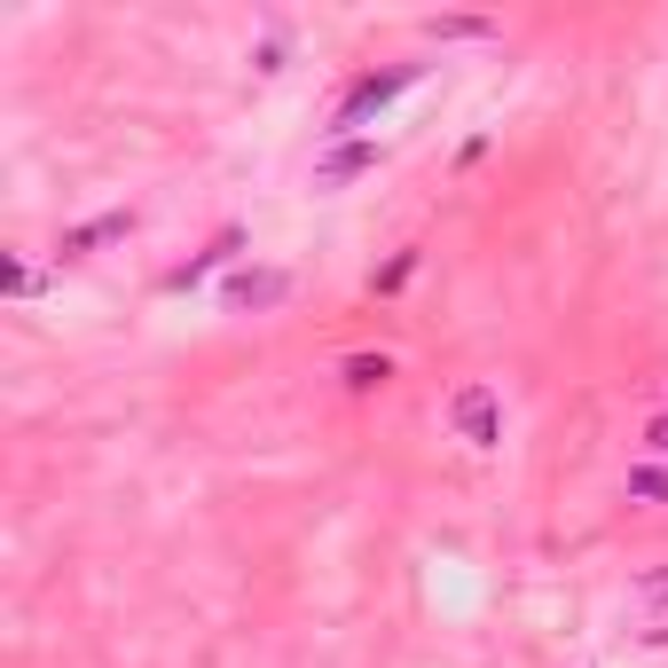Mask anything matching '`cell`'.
I'll return each mask as SVG.
<instances>
[{
  "mask_svg": "<svg viewBox=\"0 0 668 668\" xmlns=\"http://www.w3.org/2000/svg\"><path fill=\"white\" fill-rule=\"evenodd\" d=\"M9 291H16V299H31V291H40V276H31L24 260H9Z\"/></svg>",
  "mask_w": 668,
  "mask_h": 668,
  "instance_id": "cell-10",
  "label": "cell"
},
{
  "mask_svg": "<svg viewBox=\"0 0 668 668\" xmlns=\"http://www.w3.org/2000/svg\"><path fill=\"white\" fill-rule=\"evenodd\" d=\"M638 597H645V606H668V575H645V582H638Z\"/></svg>",
  "mask_w": 668,
  "mask_h": 668,
  "instance_id": "cell-12",
  "label": "cell"
},
{
  "mask_svg": "<svg viewBox=\"0 0 668 668\" xmlns=\"http://www.w3.org/2000/svg\"><path fill=\"white\" fill-rule=\"evenodd\" d=\"M118 237H134V213L79 220V228H63V260H79V252H94V244H118Z\"/></svg>",
  "mask_w": 668,
  "mask_h": 668,
  "instance_id": "cell-5",
  "label": "cell"
},
{
  "mask_svg": "<svg viewBox=\"0 0 668 668\" xmlns=\"http://www.w3.org/2000/svg\"><path fill=\"white\" fill-rule=\"evenodd\" d=\"M339 378H346L354 393H370V386L393 378V362H386V354H346V362H339Z\"/></svg>",
  "mask_w": 668,
  "mask_h": 668,
  "instance_id": "cell-7",
  "label": "cell"
},
{
  "mask_svg": "<svg viewBox=\"0 0 668 668\" xmlns=\"http://www.w3.org/2000/svg\"><path fill=\"white\" fill-rule=\"evenodd\" d=\"M409 276H417V244H409V252H393V260L378 267V276H370V291H401Z\"/></svg>",
  "mask_w": 668,
  "mask_h": 668,
  "instance_id": "cell-9",
  "label": "cell"
},
{
  "mask_svg": "<svg viewBox=\"0 0 668 668\" xmlns=\"http://www.w3.org/2000/svg\"><path fill=\"white\" fill-rule=\"evenodd\" d=\"M645 449H653V456H668V409H660V417L645 425Z\"/></svg>",
  "mask_w": 668,
  "mask_h": 668,
  "instance_id": "cell-11",
  "label": "cell"
},
{
  "mask_svg": "<svg viewBox=\"0 0 668 668\" xmlns=\"http://www.w3.org/2000/svg\"><path fill=\"white\" fill-rule=\"evenodd\" d=\"M378 157H386L378 142H339V150H330V157L315 165V181H323V189H339V181H354V174H370Z\"/></svg>",
  "mask_w": 668,
  "mask_h": 668,
  "instance_id": "cell-4",
  "label": "cell"
},
{
  "mask_svg": "<svg viewBox=\"0 0 668 668\" xmlns=\"http://www.w3.org/2000/svg\"><path fill=\"white\" fill-rule=\"evenodd\" d=\"M291 299V276L283 267H237V276L220 283V307L228 315H244V307H283Z\"/></svg>",
  "mask_w": 668,
  "mask_h": 668,
  "instance_id": "cell-3",
  "label": "cell"
},
{
  "mask_svg": "<svg viewBox=\"0 0 668 668\" xmlns=\"http://www.w3.org/2000/svg\"><path fill=\"white\" fill-rule=\"evenodd\" d=\"M441 417H449V432H456L464 449H495V441H504V393H495L488 378H464L441 401Z\"/></svg>",
  "mask_w": 668,
  "mask_h": 668,
  "instance_id": "cell-1",
  "label": "cell"
},
{
  "mask_svg": "<svg viewBox=\"0 0 668 668\" xmlns=\"http://www.w3.org/2000/svg\"><path fill=\"white\" fill-rule=\"evenodd\" d=\"M629 495H638V504H668V472L660 464H629Z\"/></svg>",
  "mask_w": 668,
  "mask_h": 668,
  "instance_id": "cell-8",
  "label": "cell"
},
{
  "mask_svg": "<svg viewBox=\"0 0 668 668\" xmlns=\"http://www.w3.org/2000/svg\"><path fill=\"white\" fill-rule=\"evenodd\" d=\"M237 244H244V228H220V237H213V252H205V260H189V267H174V276H165V291H189L197 276H205V267H220Z\"/></svg>",
  "mask_w": 668,
  "mask_h": 668,
  "instance_id": "cell-6",
  "label": "cell"
},
{
  "mask_svg": "<svg viewBox=\"0 0 668 668\" xmlns=\"http://www.w3.org/2000/svg\"><path fill=\"white\" fill-rule=\"evenodd\" d=\"M409 79H417V63H401V72H370V79H354V94L339 103V118H330V134H354V126L370 118L378 103H393V94L409 87Z\"/></svg>",
  "mask_w": 668,
  "mask_h": 668,
  "instance_id": "cell-2",
  "label": "cell"
}]
</instances>
